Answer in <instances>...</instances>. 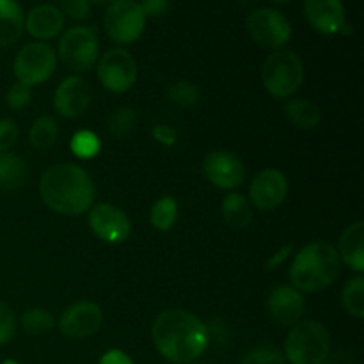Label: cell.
I'll return each mask as SVG.
<instances>
[{
  "mask_svg": "<svg viewBox=\"0 0 364 364\" xmlns=\"http://www.w3.org/2000/svg\"><path fill=\"white\" fill-rule=\"evenodd\" d=\"M167 96L173 103L180 107H194L198 105L199 100H201V91L196 84L187 80L174 82V84L169 85L167 89Z\"/></svg>",
  "mask_w": 364,
  "mask_h": 364,
  "instance_id": "cell-29",
  "label": "cell"
},
{
  "mask_svg": "<svg viewBox=\"0 0 364 364\" xmlns=\"http://www.w3.org/2000/svg\"><path fill=\"white\" fill-rule=\"evenodd\" d=\"M141 9L144 11L146 18H159L166 14L171 7V0H141L139 2Z\"/></svg>",
  "mask_w": 364,
  "mask_h": 364,
  "instance_id": "cell-36",
  "label": "cell"
},
{
  "mask_svg": "<svg viewBox=\"0 0 364 364\" xmlns=\"http://www.w3.org/2000/svg\"><path fill=\"white\" fill-rule=\"evenodd\" d=\"M146 14L135 0H112L103 14V28L116 45H132L142 36Z\"/></svg>",
  "mask_w": 364,
  "mask_h": 364,
  "instance_id": "cell-7",
  "label": "cell"
},
{
  "mask_svg": "<svg viewBox=\"0 0 364 364\" xmlns=\"http://www.w3.org/2000/svg\"><path fill=\"white\" fill-rule=\"evenodd\" d=\"M57 68V53L50 45L41 41L28 43L14 57V77L27 87L48 80Z\"/></svg>",
  "mask_w": 364,
  "mask_h": 364,
  "instance_id": "cell-8",
  "label": "cell"
},
{
  "mask_svg": "<svg viewBox=\"0 0 364 364\" xmlns=\"http://www.w3.org/2000/svg\"><path fill=\"white\" fill-rule=\"evenodd\" d=\"M283 112L290 123H294L299 128H304V130L315 128L320 123V119H322V110L313 102L302 98L290 100L284 105Z\"/></svg>",
  "mask_w": 364,
  "mask_h": 364,
  "instance_id": "cell-23",
  "label": "cell"
},
{
  "mask_svg": "<svg viewBox=\"0 0 364 364\" xmlns=\"http://www.w3.org/2000/svg\"><path fill=\"white\" fill-rule=\"evenodd\" d=\"M18 134H20V130L13 119H7V117L0 119V153L7 151L16 144Z\"/></svg>",
  "mask_w": 364,
  "mask_h": 364,
  "instance_id": "cell-35",
  "label": "cell"
},
{
  "mask_svg": "<svg viewBox=\"0 0 364 364\" xmlns=\"http://www.w3.org/2000/svg\"><path fill=\"white\" fill-rule=\"evenodd\" d=\"M237 2L240 4V6L247 7V6H255V4H258L259 0H237Z\"/></svg>",
  "mask_w": 364,
  "mask_h": 364,
  "instance_id": "cell-40",
  "label": "cell"
},
{
  "mask_svg": "<svg viewBox=\"0 0 364 364\" xmlns=\"http://www.w3.org/2000/svg\"><path fill=\"white\" fill-rule=\"evenodd\" d=\"M291 252H294V245H284L283 249H279V251H277L276 255H274L272 258L267 262V269L274 270V269H277L279 265H283V262L291 255Z\"/></svg>",
  "mask_w": 364,
  "mask_h": 364,
  "instance_id": "cell-39",
  "label": "cell"
},
{
  "mask_svg": "<svg viewBox=\"0 0 364 364\" xmlns=\"http://www.w3.org/2000/svg\"><path fill=\"white\" fill-rule=\"evenodd\" d=\"M16 333V320L9 304L0 302V345L9 343Z\"/></svg>",
  "mask_w": 364,
  "mask_h": 364,
  "instance_id": "cell-34",
  "label": "cell"
},
{
  "mask_svg": "<svg viewBox=\"0 0 364 364\" xmlns=\"http://www.w3.org/2000/svg\"><path fill=\"white\" fill-rule=\"evenodd\" d=\"M201 171L206 180L219 188H237L244 183L245 167L235 153L217 149L203 159Z\"/></svg>",
  "mask_w": 364,
  "mask_h": 364,
  "instance_id": "cell-14",
  "label": "cell"
},
{
  "mask_svg": "<svg viewBox=\"0 0 364 364\" xmlns=\"http://www.w3.org/2000/svg\"><path fill=\"white\" fill-rule=\"evenodd\" d=\"M89 226L100 240L121 244L130 237L132 223L127 213L109 203H98L89 208Z\"/></svg>",
  "mask_w": 364,
  "mask_h": 364,
  "instance_id": "cell-11",
  "label": "cell"
},
{
  "mask_svg": "<svg viewBox=\"0 0 364 364\" xmlns=\"http://www.w3.org/2000/svg\"><path fill=\"white\" fill-rule=\"evenodd\" d=\"M91 103V87L87 80L78 75L64 78L53 95V109L66 119H77L87 110Z\"/></svg>",
  "mask_w": 364,
  "mask_h": 364,
  "instance_id": "cell-15",
  "label": "cell"
},
{
  "mask_svg": "<svg viewBox=\"0 0 364 364\" xmlns=\"http://www.w3.org/2000/svg\"><path fill=\"white\" fill-rule=\"evenodd\" d=\"M59 57L71 71H91L100 57V39L96 28L89 25L68 28L59 41Z\"/></svg>",
  "mask_w": 364,
  "mask_h": 364,
  "instance_id": "cell-6",
  "label": "cell"
},
{
  "mask_svg": "<svg viewBox=\"0 0 364 364\" xmlns=\"http://www.w3.org/2000/svg\"><path fill=\"white\" fill-rule=\"evenodd\" d=\"M345 263L350 267L355 272H363L364 270V223L350 224L347 230L343 231L340 238V252Z\"/></svg>",
  "mask_w": 364,
  "mask_h": 364,
  "instance_id": "cell-20",
  "label": "cell"
},
{
  "mask_svg": "<svg viewBox=\"0 0 364 364\" xmlns=\"http://www.w3.org/2000/svg\"><path fill=\"white\" fill-rule=\"evenodd\" d=\"M31 98H32L31 87H27V85L16 82V84H13L9 89H7L6 103L9 109L21 110V109H25L28 103H31Z\"/></svg>",
  "mask_w": 364,
  "mask_h": 364,
  "instance_id": "cell-33",
  "label": "cell"
},
{
  "mask_svg": "<svg viewBox=\"0 0 364 364\" xmlns=\"http://www.w3.org/2000/svg\"><path fill=\"white\" fill-rule=\"evenodd\" d=\"M267 311L279 326L294 327L306 311V299L297 288L277 287L267 299Z\"/></svg>",
  "mask_w": 364,
  "mask_h": 364,
  "instance_id": "cell-17",
  "label": "cell"
},
{
  "mask_svg": "<svg viewBox=\"0 0 364 364\" xmlns=\"http://www.w3.org/2000/svg\"><path fill=\"white\" fill-rule=\"evenodd\" d=\"M55 320H53L52 313H48L43 308H28L21 316V327L27 334L38 336V334H45L53 329Z\"/></svg>",
  "mask_w": 364,
  "mask_h": 364,
  "instance_id": "cell-27",
  "label": "cell"
},
{
  "mask_svg": "<svg viewBox=\"0 0 364 364\" xmlns=\"http://www.w3.org/2000/svg\"><path fill=\"white\" fill-rule=\"evenodd\" d=\"M188 364H205V363H188Z\"/></svg>",
  "mask_w": 364,
  "mask_h": 364,
  "instance_id": "cell-44",
  "label": "cell"
},
{
  "mask_svg": "<svg viewBox=\"0 0 364 364\" xmlns=\"http://www.w3.org/2000/svg\"><path fill=\"white\" fill-rule=\"evenodd\" d=\"M2 364H20V363H16V361H13V359H7V361H4Z\"/></svg>",
  "mask_w": 364,
  "mask_h": 364,
  "instance_id": "cell-43",
  "label": "cell"
},
{
  "mask_svg": "<svg viewBox=\"0 0 364 364\" xmlns=\"http://www.w3.org/2000/svg\"><path fill=\"white\" fill-rule=\"evenodd\" d=\"M135 119H137V114H135L134 109H130V107H121V109H116L109 116L107 130H109V134L112 137H124L134 128Z\"/></svg>",
  "mask_w": 364,
  "mask_h": 364,
  "instance_id": "cell-30",
  "label": "cell"
},
{
  "mask_svg": "<svg viewBox=\"0 0 364 364\" xmlns=\"http://www.w3.org/2000/svg\"><path fill=\"white\" fill-rule=\"evenodd\" d=\"M70 148L75 156H78L82 160H89L98 155L100 148H102V142H100L98 135L95 132L80 130L71 137Z\"/></svg>",
  "mask_w": 364,
  "mask_h": 364,
  "instance_id": "cell-28",
  "label": "cell"
},
{
  "mask_svg": "<svg viewBox=\"0 0 364 364\" xmlns=\"http://www.w3.org/2000/svg\"><path fill=\"white\" fill-rule=\"evenodd\" d=\"M57 4H59L60 13L73 21L87 20L89 14H91L89 0H57Z\"/></svg>",
  "mask_w": 364,
  "mask_h": 364,
  "instance_id": "cell-32",
  "label": "cell"
},
{
  "mask_svg": "<svg viewBox=\"0 0 364 364\" xmlns=\"http://www.w3.org/2000/svg\"><path fill=\"white\" fill-rule=\"evenodd\" d=\"M112 0H89V4H96V6H105V4H110Z\"/></svg>",
  "mask_w": 364,
  "mask_h": 364,
  "instance_id": "cell-41",
  "label": "cell"
},
{
  "mask_svg": "<svg viewBox=\"0 0 364 364\" xmlns=\"http://www.w3.org/2000/svg\"><path fill=\"white\" fill-rule=\"evenodd\" d=\"M220 212H223L224 223L235 230H244L252 220L251 203L247 201V198L237 194V192H231L223 199Z\"/></svg>",
  "mask_w": 364,
  "mask_h": 364,
  "instance_id": "cell-22",
  "label": "cell"
},
{
  "mask_svg": "<svg viewBox=\"0 0 364 364\" xmlns=\"http://www.w3.org/2000/svg\"><path fill=\"white\" fill-rule=\"evenodd\" d=\"M247 32L259 46L281 50L291 39V25L283 13L272 7H259L247 16Z\"/></svg>",
  "mask_w": 364,
  "mask_h": 364,
  "instance_id": "cell-9",
  "label": "cell"
},
{
  "mask_svg": "<svg viewBox=\"0 0 364 364\" xmlns=\"http://www.w3.org/2000/svg\"><path fill=\"white\" fill-rule=\"evenodd\" d=\"M340 272V256L327 242H311L295 255L290 267V281L299 291L316 294L334 283Z\"/></svg>",
  "mask_w": 364,
  "mask_h": 364,
  "instance_id": "cell-3",
  "label": "cell"
},
{
  "mask_svg": "<svg viewBox=\"0 0 364 364\" xmlns=\"http://www.w3.org/2000/svg\"><path fill=\"white\" fill-rule=\"evenodd\" d=\"M25 28L23 7L18 0H0V46L20 41Z\"/></svg>",
  "mask_w": 364,
  "mask_h": 364,
  "instance_id": "cell-19",
  "label": "cell"
},
{
  "mask_svg": "<svg viewBox=\"0 0 364 364\" xmlns=\"http://www.w3.org/2000/svg\"><path fill=\"white\" fill-rule=\"evenodd\" d=\"M39 196L52 212L80 215L95 203L96 187L85 169L75 164H57L43 173Z\"/></svg>",
  "mask_w": 364,
  "mask_h": 364,
  "instance_id": "cell-2",
  "label": "cell"
},
{
  "mask_svg": "<svg viewBox=\"0 0 364 364\" xmlns=\"http://www.w3.org/2000/svg\"><path fill=\"white\" fill-rule=\"evenodd\" d=\"M304 16L308 23L323 36L352 34L341 0H304Z\"/></svg>",
  "mask_w": 364,
  "mask_h": 364,
  "instance_id": "cell-13",
  "label": "cell"
},
{
  "mask_svg": "<svg viewBox=\"0 0 364 364\" xmlns=\"http://www.w3.org/2000/svg\"><path fill=\"white\" fill-rule=\"evenodd\" d=\"M153 137H155L156 142L164 146H173L176 142V130L171 127H166V124H159L153 130Z\"/></svg>",
  "mask_w": 364,
  "mask_h": 364,
  "instance_id": "cell-37",
  "label": "cell"
},
{
  "mask_svg": "<svg viewBox=\"0 0 364 364\" xmlns=\"http://www.w3.org/2000/svg\"><path fill=\"white\" fill-rule=\"evenodd\" d=\"M28 181V166L14 153H0V192H13Z\"/></svg>",
  "mask_w": 364,
  "mask_h": 364,
  "instance_id": "cell-21",
  "label": "cell"
},
{
  "mask_svg": "<svg viewBox=\"0 0 364 364\" xmlns=\"http://www.w3.org/2000/svg\"><path fill=\"white\" fill-rule=\"evenodd\" d=\"M156 350L171 363L188 364L201 358L208 348V329L185 309H167L156 316L151 327Z\"/></svg>",
  "mask_w": 364,
  "mask_h": 364,
  "instance_id": "cell-1",
  "label": "cell"
},
{
  "mask_svg": "<svg viewBox=\"0 0 364 364\" xmlns=\"http://www.w3.org/2000/svg\"><path fill=\"white\" fill-rule=\"evenodd\" d=\"M287 176L277 169H263L262 173L256 174L249 187L251 203L262 212L276 210L287 199Z\"/></svg>",
  "mask_w": 364,
  "mask_h": 364,
  "instance_id": "cell-16",
  "label": "cell"
},
{
  "mask_svg": "<svg viewBox=\"0 0 364 364\" xmlns=\"http://www.w3.org/2000/svg\"><path fill=\"white\" fill-rule=\"evenodd\" d=\"M178 219V201L171 196H164L153 205L149 220L151 226L159 231H169Z\"/></svg>",
  "mask_w": 364,
  "mask_h": 364,
  "instance_id": "cell-25",
  "label": "cell"
},
{
  "mask_svg": "<svg viewBox=\"0 0 364 364\" xmlns=\"http://www.w3.org/2000/svg\"><path fill=\"white\" fill-rule=\"evenodd\" d=\"M329 352V333L316 320L295 323L284 343V358L290 364H323Z\"/></svg>",
  "mask_w": 364,
  "mask_h": 364,
  "instance_id": "cell-4",
  "label": "cell"
},
{
  "mask_svg": "<svg viewBox=\"0 0 364 364\" xmlns=\"http://www.w3.org/2000/svg\"><path fill=\"white\" fill-rule=\"evenodd\" d=\"M262 80L274 98H290L301 89L304 80V66L291 50H276L262 66Z\"/></svg>",
  "mask_w": 364,
  "mask_h": 364,
  "instance_id": "cell-5",
  "label": "cell"
},
{
  "mask_svg": "<svg viewBox=\"0 0 364 364\" xmlns=\"http://www.w3.org/2000/svg\"><path fill=\"white\" fill-rule=\"evenodd\" d=\"M98 364H134V361H132L130 355L124 354L123 350H117V348H114V350L105 352V354L102 355V359H100Z\"/></svg>",
  "mask_w": 364,
  "mask_h": 364,
  "instance_id": "cell-38",
  "label": "cell"
},
{
  "mask_svg": "<svg viewBox=\"0 0 364 364\" xmlns=\"http://www.w3.org/2000/svg\"><path fill=\"white\" fill-rule=\"evenodd\" d=\"M270 2L279 4V6H281V4H288V2H291V0H270Z\"/></svg>",
  "mask_w": 364,
  "mask_h": 364,
  "instance_id": "cell-42",
  "label": "cell"
},
{
  "mask_svg": "<svg viewBox=\"0 0 364 364\" xmlns=\"http://www.w3.org/2000/svg\"><path fill=\"white\" fill-rule=\"evenodd\" d=\"M103 322V313L91 301H78L68 306L59 318V331L70 340H85L98 333Z\"/></svg>",
  "mask_w": 364,
  "mask_h": 364,
  "instance_id": "cell-12",
  "label": "cell"
},
{
  "mask_svg": "<svg viewBox=\"0 0 364 364\" xmlns=\"http://www.w3.org/2000/svg\"><path fill=\"white\" fill-rule=\"evenodd\" d=\"M345 309L355 318H364V277L358 276L348 281L341 294Z\"/></svg>",
  "mask_w": 364,
  "mask_h": 364,
  "instance_id": "cell-26",
  "label": "cell"
},
{
  "mask_svg": "<svg viewBox=\"0 0 364 364\" xmlns=\"http://www.w3.org/2000/svg\"><path fill=\"white\" fill-rule=\"evenodd\" d=\"M25 28L32 38L46 41V39L55 38L57 34L63 32L64 14L60 13L57 6L41 4L25 16Z\"/></svg>",
  "mask_w": 364,
  "mask_h": 364,
  "instance_id": "cell-18",
  "label": "cell"
},
{
  "mask_svg": "<svg viewBox=\"0 0 364 364\" xmlns=\"http://www.w3.org/2000/svg\"><path fill=\"white\" fill-rule=\"evenodd\" d=\"M242 364H288V361L279 348L272 345H262L249 350L242 359Z\"/></svg>",
  "mask_w": 364,
  "mask_h": 364,
  "instance_id": "cell-31",
  "label": "cell"
},
{
  "mask_svg": "<svg viewBox=\"0 0 364 364\" xmlns=\"http://www.w3.org/2000/svg\"><path fill=\"white\" fill-rule=\"evenodd\" d=\"M98 80L107 91L127 92L137 80V63L134 55L124 48L107 50L98 60Z\"/></svg>",
  "mask_w": 364,
  "mask_h": 364,
  "instance_id": "cell-10",
  "label": "cell"
},
{
  "mask_svg": "<svg viewBox=\"0 0 364 364\" xmlns=\"http://www.w3.org/2000/svg\"><path fill=\"white\" fill-rule=\"evenodd\" d=\"M57 137H59V124L53 117L50 116H41L34 121L31 128V144L36 149H48L55 144Z\"/></svg>",
  "mask_w": 364,
  "mask_h": 364,
  "instance_id": "cell-24",
  "label": "cell"
}]
</instances>
